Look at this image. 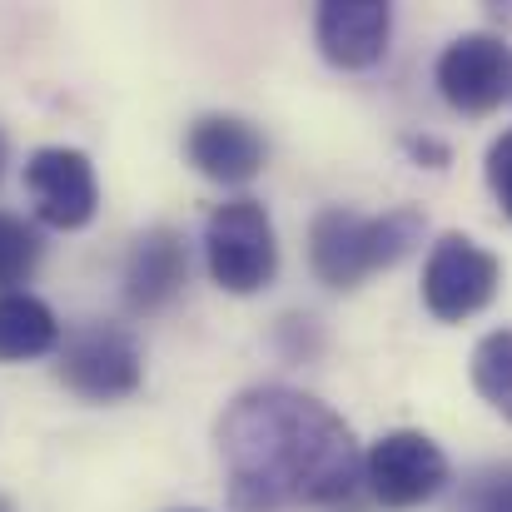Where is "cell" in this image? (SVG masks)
Segmentation results:
<instances>
[{
    "label": "cell",
    "instance_id": "cell-1",
    "mask_svg": "<svg viewBox=\"0 0 512 512\" xmlns=\"http://www.w3.org/2000/svg\"><path fill=\"white\" fill-rule=\"evenodd\" d=\"M219 458L234 512L329 508L363 483V453L339 413L299 388L239 393L219 418Z\"/></svg>",
    "mask_w": 512,
    "mask_h": 512
},
{
    "label": "cell",
    "instance_id": "cell-2",
    "mask_svg": "<svg viewBox=\"0 0 512 512\" xmlns=\"http://www.w3.org/2000/svg\"><path fill=\"white\" fill-rule=\"evenodd\" d=\"M418 239H423V214L413 204L388 214H358L334 204L309 229V264L329 289H358L378 269H393Z\"/></svg>",
    "mask_w": 512,
    "mask_h": 512
},
{
    "label": "cell",
    "instance_id": "cell-3",
    "mask_svg": "<svg viewBox=\"0 0 512 512\" xmlns=\"http://www.w3.org/2000/svg\"><path fill=\"white\" fill-rule=\"evenodd\" d=\"M204 264L224 294H259L279 274V234L259 199H229L204 219Z\"/></svg>",
    "mask_w": 512,
    "mask_h": 512
},
{
    "label": "cell",
    "instance_id": "cell-4",
    "mask_svg": "<svg viewBox=\"0 0 512 512\" xmlns=\"http://www.w3.org/2000/svg\"><path fill=\"white\" fill-rule=\"evenodd\" d=\"M60 383L85 403H120L145 383V353L125 324H80L60 343Z\"/></svg>",
    "mask_w": 512,
    "mask_h": 512
},
{
    "label": "cell",
    "instance_id": "cell-5",
    "mask_svg": "<svg viewBox=\"0 0 512 512\" xmlns=\"http://www.w3.org/2000/svg\"><path fill=\"white\" fill-rule=\"evenodd\" d=\"M503 284V264L493 249H483L468 234H443L423 264V304L443 324H463L478 309L493 304Z\"/></svg>",
    "mask_w": 512,
    "mask_h": 512
},
{
    "label": "cell",
    "instance_id": "cell-6",
    "mask_svg": "<svg viewBox=\"0 0 512 512\" xmlns=\"http://www.w3.org/2000/svg\"><path fill=\"white\" fill-rule=\"evenodd\" d=\"M363 483L368 493L383 503V508H418L428 498L443 493L448 483V458L443 448L418 433V428H398V433H383L368 458H363Z\"/></svg>",
    "mask_w": 512,
    "mask_h": 512
},
{
    "label": "cell",
    "instance_id": "cell-7",
    "mask_svg": "<svg viewBox=\"0 0 512 512\" xmlns=\"http://www.w3.org/2000/svg\"><path fill=\"white\" fill-rule=\"evenodd\" d=\"M25 194L50 229H85L100 214V179L85 150L45 145L25 160Z\"/></svg>",
    "mask_w": 512,
    "mask_h": 512
},
{
    "label": "cell",
    "instance_id": "cell-8",
    "mask_svg": "<svg viewBox=\"0 0 512 512\" xmlns=\"http://www.w3.org/2000/svg\"><path fill=\"white\" fill-rule=\"evenodd\" d=\"M508 65H512V50L488 35V30H473V35H458L443 55H438V95L463 110V115H488L503 105L508 95Z\"/></svg>",
    "mask_w": 512,
    "mask_h": 512
},
{
    "label": "cell",
    "instance_id": "cell-9",
    "mask_svg": "<svg viewBox=\"0 0 512 512\" xmlns=\"http://www.w3.org/2000/svg\"><path fill=\"white\" fill-rule=\"evenodd\" d=\"M184 155H189L194 170L204 174V179H214V184H249L254 174L264 170L269 145L239 115H204V120L189 125Z\"/></svg>",
    "mask_w": 512,
    "mask_h": 512
},
{
    "label": "cell",
    "instance_id": "cell-10",
    "mask_svg": "<svg viewBox=\"0 0 512 512\" xmlns=\"http://www.w3.org/2000/svg\"><path fill=\"white\" fill-rule=\"evenodd\" d=\"M319 50L339 70H368L383 60L388 35H393V10L383 0H329L319 5L314 20Z\"/></svg>",
    "mask_w": 512,
    "mask_h": 512
},
{
    "label": "cell",
    "instance_id": "cell-11",
    "mask_svg": "<svg viewBox=\"0 0 512 512\" xmlns=\"http://www.w3.org/2000/svg\"><path fill=\"white\" fill-rule=\"evenodd\" d=\"M189 279V244L170 224H155L135 239L130 259H125V304L135 314H160L170 309L174 294Z\"/></svg>",
    "mask_w": 512,
    "mask_h": 512
},
{
    "label": "cell",
    "instance_id": "cell-12",
    "mask_svg": "<svg viewBox=\"0 0 512 512\" xmlns=\"http://www.w3.org/2000/svg\"><path fill=\"white\" fill-rule=\"evenodd\" d=\"M60 348V319L30 289L0 294V363H25Z\"/></svg>",
    "mask_w": 512,
    "mask_h": 512
},
{
    "label": "cell",
    "instance_id": "cell-13",
    "mask_svg": "<svg viewBox=\"0 0 512 512\" xmlns=\"http://www.w3.org/2000/svg\"><path fill=\"white\" fill-rule=\"evenodd\" d=\"M40 229L25 224L20 214L0 209V294H15L35 269H40Z\"/></svg>",
    "mask_w": 512,
    "mask_h": 512
},
{
    "label": "cell",
    "instance_id": "cell-14",
    "mask_svg": "<svg viewBox=\"0 0 512 512\" xmlns=\"http://www.w3.org/2000/svg\"><path fill=\"white\" fill-rule=\"evenodd\" d=\"M473 388L512 418V329H498L473 348Z\"/></svg>",
    "mask_w": 512,
    "mask_h": 512
},
{
    "label": "cell",
    "instance_id": "cell-15",
    "mask_svg": "<svg viewBox=\"0 0 512 512\" xmlns=\"http://www.w3.org/2000/svg\"><path fill=\"white\" fill-rule=\"evenodd\" d=\"M463 512H512V468L483 473V478L463 493Z\"/></svg>",
    "mask_w": 512,
    "mask_h": 512
},
{
    "label": "cell",
    "instance_id": "cell-16",
    "mask_svg": "<svg viewBox=\"0 0 512 512\" xmlns=\"http://www.w3.org/2000/svg\"><path fill=\"white\" fill-rule=\"evenodd\" d=\"M488 189L498 194L503 214L512 219V130L508 135H498L493 150H488Z\"/></svg>",
    "mask_w": 512,
    "mask_h": 512
},
{
    "label": "cell",
    "instance_id": "cell-17",
    "mask_svg": "<svg viewBox=\"0 0 512 512\" xmlns=\"http://www.w3.org/2000/svg\"><path fill=\"white\" fill-rule=\"evenodd\" d=\"M493 15H498L503 25H512V5H493Z\"/></svg>",
    "mask_w": 512,
    "mask_h": 512
},
{
    "label": "cell",
    "instance_id": "cell-18",
    "mask_svg": "<svg viewBox=\"0 0 512 512\" xmlns=\"http://www.w3.org/2000/svg\"><path fill=\"white\" fill-rule=\"evenodd\" d=\"M5 165H10V145H5V135H0V174H5Z\"/></svg>",
    "mask_w": 512,
    "mask_h": 512
},
{
    "label": "cell",
    "instance_id": "cell-19",
    "mask_svg": "<svg viewBox=\"0 0 512 512\" xmlns=\"http://www.w3.org/2000/svg\"><path fill=\"white\" fill-rule=\"evenodd\" d=\"M508 100H512V65H508Z\"/></svg>",
    "mask_w": 512,
    "mask_h": 512
},
{
    "label": "cell",
    "instance_id": "cell-20",
    "mask_svg": "<svg viewBox=\"0 0 512 512\" xmlns=\"http://www.w3.org/2000/svg\"><path fill=\"white\" fill-rule=\"evenodd\" d=\"M0 512H15V508H10V503H5V498H0Z\"/></svg>",
    "mask_w": 512,
    "mask_h": 512
},
{
    "label": "cell",
    "instance_id": "cell-21",
    "mask_svg": "<svg viewBox=\"0 0 512 512\" xmlns=\"http://www.w3.org/2000/svg\"><path fill=\"white\" fill-rule=\"evenodd\" d=\"M179 512H199V508H179Z\"/></svg>",
    "mask_w": 512,
    "mask_h": 512
}]
</instances>
